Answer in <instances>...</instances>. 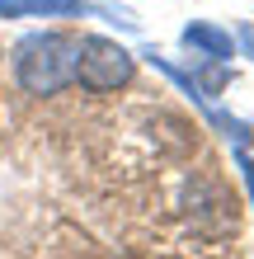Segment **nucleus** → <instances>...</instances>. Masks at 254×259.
I'll list each match as a JSON object with an SVG mask.
<instances>
[{
  "label": "nucleus",
  "instance_id": "f257e3e1",
  "mask_svg": "<svg viewBox=\"0 0 254 259\" xmlns=\"http://www.w3.org/2000/svg\"><path fill=\"white\" fill-rule=\"evenodd\" d=\"M14 80L28 95H62L76 85V38L42 28V33H24L14 42Z\"/></svg>",
  "mask_w": 254,
  "mask_h": 259
},
{
  "label": "nucleus",
  "instance_id": "f03ea898",
  "mask_svg": "<svg viewBox=\"0 0 254 259\" xmlns=\"http://www.w3.org/2000/svg\"><path fill=\"white\" fill-rule=\"evenodd\" d=\"M132 71H137V62H132V52L123 48V42L113 38H76V80L85 90H94V95H104V90H118L132 80Z\"/></svg>",
  "mask_w": 254,
  "mask_h": 259
},
{
  "label": "nucleus",
  "instance_id": "7ed1b4c3",
  "mask_svg": "<svg viewBox=\"0 0 254 259\" xmlns=\"http://www.w3.org/2000/svg\"><path fill=\"white\" fill-rule=\"evenodd\" d=\"M71 14H94V19H113L118 28H137L132 10L99 0H0V19H71Z\"/></svg>",
  "mask_w": 254,
  "mask_h": 259
},
{
  "label": "nucleus",
  "instance_id": "20e7f679",
  "mask_svg": "<svg viewBox=\"0 0 254 259\" xmlns=\"http://www.w3.org/2000/svg\"><path fill=\"white\" fill-rule=\"evenodd\" d=\"M146 62H151V66H156L160 75H170V80H174V85H179V90H184V95L193 99V109H202V118H207V123H212V127H217L221 137H231V142H245V137H249V127L240 123V118H231V113H221L217 104H212V95H207V90H202L198 80H193L188 71H179V66L170 62V57H160V52L151 48V52H146Z\"/></svg>",
  "mask_w": 254,
  "mask_h": 259
},
{
  "label": "nucleus",
  "instance_id": "39448f33",
  "mask_svg": "<svg viewBox=\"0 0 254 259\" xmlns=\"http://www.w3.org/2000/svg\"><path fill=\"white\" fill-rule=\"evenodd\" d=\"M184 42H188L193 52L212 57V62H231V57H235V38L226 33V28H217V24H188L184 28Z\"/></svg>",
  "mask_w": 254,
  "mask_h": 259
},
{
  "label": "nucleus",
  "instance_id": "423d86ee",
  "mask_svg": "<svg viewBox=\"0 0 254 259\" xmlns=\"http://www.w3.org/2000/svg\"><path fill=\"white\" fill-rule=\"evenodd\" d=\"M235 160H240V175H245V184H249V198H254V160L245 156V151H235Z\"/></svg>",
  "mask_w": 254,
  "mask_h": 259
},
{
  "label": "nucleus",
  "instance_id": "0eeeda50",
  "mask_svg": "<svg viewBox=\"0 0 254 259\" xmlns=\"http://www.w3.org/2000/svg\"><path fill=\"white\" fill-rule=\"evenodd\" d=\"M235 42H240V48L254 57V24H240V33H235Z\"/></svg>",
  "mask_w": 254,
  "mask_h": 259
}]
</instances>
